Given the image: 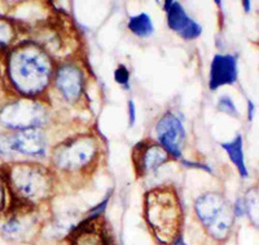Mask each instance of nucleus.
I'll list each match as a JSON object with an SVG mask.
<instances>
[{"instance_id":"obj_17","label":"nucleus","mask_w":259,"mask_h":245,"mask_svg":"<svg viewBox=\"0 0 259 245\" xmlns=\"http://www.w3.org/2000/svg\"><path fill=\"white\" fill-rule=\"evenodd\" d=\"M13 36H15V31L12 26L7 24L6 21H0V45L7 47L13 40Z\"/></svg>"},{"instance_id":"obj_23","label":"nucleus","mask_w":259,"mask_h":245,"mask_svg":"<svg viewBox=\"0 0 259 245\" xmlns=\"http://www.w3.org/2000/svg\"><path fill=\"white\" fill-rule=\"evenodd\" d=\"M183 164L187 166H191V168H198V169H203L206 170V172H211L209 166L205 165V164H197V163H191V161H187V160H183Z\"/></svg>"},{"instance_id":"obj_13","label":"nucleus","mask_w":259,"mask_h":245,"mask_svg":"<svg viewBox=\"0 0 259 245\" xmlns=\"http://www.w3.org/2000/svg\"><path fill=\"white\" fill-rule=\"evenodd\" d=\"M71 245H109L105 235L97 231L92 225H87V222L82 223L75 228L73 233Z\"/></svg>"},{"instance_id":"obj_19","label":"nucleus","mask_w":259,"mask_h":245,"mask_svg":"<svg viewBox=\"0 0 259 245\" xmlns=\"http://www.w3.org/2000/svg\"><path fill=\"white\" fill-rule=\"evenodd\" d=\"M115 82L119 83V84L124 85L126 88H128V80H130V73L127 70V68L124 65H119L114 73Z\"/></svg>"},{"instance_id":"obj_2","label":"nucleus","mask_w":259,"mask_h":245,"mask_svg":"<svg viewBox=\"0 0 259 245\" xmlns=\"http://www.w3.org/2000/svg\"><path fill=\"white\" fill-rule=\"evenodd\" d=\"M145 218L159 242H174L182 223V209L177 194L170 189L149 191L145 196Z\"/></svg>"},{"instance_id":"obj_24","label":"nucleus","mask_w":259,"mask_h":245,"mask_svg":"<svg viewBox=\"0 0 259 245\" xmlns=\"http://www.w3.org/2000/svg\"><path fill=\"white\" fill-rule=\"evenodd\" d=\"M4 203H6V189H4V182L0 178V210L3 209Z\"/></svg>"},{"instance_id":"obj_15","label":"nucleus","mask_w":259,"mask_h":245,"mask_svg":"<svg viewBox=\"0 0 259 245\" xmlns=\"http://www.w3.org/2000/svg\"><path fill=\"white\" fill-rule=\"evenodd\" d=\"M128 29L140 38H147L153 34V24L148 15L142 13V15L134 16L128 21Z\"/></svg>"},{"instance_id":"obj_3","label":"nucleus","mask_w":259,"mask_h":245,"mask_svg":"<svg viewBox=\"0 0 259 245\" xmlns=\"http://www.w3.org/2000/svg\"><path fill=\"white\" fill-rule=\"evenodd\" d=\"M9 186L25 203L36 204L47 200L53 190L50 172L38 164L20 163L8 172Z\"/></svg>"},{"instance_id":"obj_9","label":"nucleus","mask_w":259,"mask_h":245,"mask_svg":"<svg viewBox=\"0 0 259 245\" xmlns=\"http://www.w3.org/2000/svg\"><path fill=\"white\" fill-rule=\"evenodd\" d=\"M134 163L139 175H145L168 160V154L161 145L152 142H140L134 149Z\"/></svg>"},{"instance_id":"obj_27","label":"nucleus","mask_w":259,"mask_h":245,"mask_svg":"<svg viewBox=\"0 0 259 245\" xmlns=\"http://www.w3.org/2000/svg\"><path fill=\"white\" fill-rule=\"evenodd\" d=\"M172 245H187V244L183 241V239H178V240H175L174 244H172Z\"/></svg>"},{"instance_id":"obj_25","label":"nucleus","mask_w":259,"mask_h":245,"mask_svg":"<svg viewBox=\"0 0 259 245\" xmlns=\"http://www.w3.org/2000/svg\"><path fill=\"white\" fill-rule=\"evenodd\" d=\"M247 106H249V120H253L254 110H255V107H254V105L251 101H247Z\"/></svg>"},{"instance_id":"obj_7","label":"nucleus","mask_w":259,"mask_h":245,"mask_svg":"<svg viewBox=\"0 0 259 245\" xmlns=\"http://www.w3.org/2000/svg\"><path fill=\"white\" fill-rule=\"evenodd\" d=\"M46 138L43 133L36 129L18 132L12 136L0 137V154L9 155L13 152L27 155V156H45Z\"/></svg>"},{"instance_id":"obj_5","label":"nucleus","mask_w":259,"mask_h":245,"mask_svg":"<svg viewBox=\"0 0 259 245\" xmlns=\"http://www.w3.org/2000/svg\"><path fill=\"white\" fill-rule=\"evenodd\" d=\"M47 110L31 99H20L4 106L0 111V122L13 131L38 129L47 122Z\"/></svg>"},{"instance_id":"obj_21","label":"nucleus","mask_w":259,"mask_h":245,"mask_svg":"<svg viewBox=\"0 0 259 245\" xmlns=\"http://www.w3.org/2000/svg\"><path fill=\"white\" fill-rule=\"evenodd\" d=\"M106 203H108V199H105V200H104L103 203H100V204L97 205V207H95L94 209H92L91 212H90L89 219H91V221H92V219H94L95 217H99V216H100V214L104 212V209H105Z\"/></svg>"},{"instance_id":"obj_22","label":"nucleus","mask_w":259,"mask_h":245,"mask_svg":"<svg viewBox=\"0 0 259 245\" xmlns=\"http://www.w3.org/2000/svg\"><path fill=\"white\" fill-rule=\"evenodd\" d=\"M128 114H130V127H133L135 124L136 120V110H135V103L134 101L128 102Z\"/></svg>"},{"instance_id":"obj_18","label":"nucleus","mask_w":259,"mask_h":245,"mask_svg":"<svg viewBox=\"0 0 259 245\" xmlns=\"http://www.w3.org/2000/svg\"><path fill=\"white\" fill-rule=\"evenodd\" d=\"M219 108H221V111L226 112V114L231 115V116H239V111L236 108L232 99L228 96L221 97V99H219Z\"/></svg>"},{"instance_id":"obj_4","label":"nucleus","mask_w":259,"mask_h":245,"mask_svg":"<svg viewBox=\"0 0 259 245\" xmlns=\"http://www.w3.org/2000/svg\"><path fill=\"white\" fill-rule=\"evenodd\" d=\"M196 213L212 237L222 240L228 236L233 214L221 194L209 193L200 196L196 202Z\"/></svg>"},{"instance_id":"obj_10","label":"nucleus","mask_w":259,"mask_h":245,"mask_svg":"<svg viewBox=\"0 0 259 245\" xmlns=\"http://www.w3.org/2000/svg\"><path fill=\"white\" fill-rule=\"evenodd\" d=\"M165 11L167 13L168 27L183 39L192 40L202 34V27L187 15L184 8L178 2H166Z\"/></svg>"},{"instance_id":"obj_16","label":"nucleus","mask_w":259,"mask_h":245,"mask_svg":"<svg viewBox=\"0 0 259 245\" xmlns=\"http://www.w3.org/2000/svg\"><path fill=\"white\" fill-rule=\"evenodd\" d=\"M25 230V222L22 221L18 217H13V218L9 219L8 222H6L2 228L4 236L7 237H16L21 236V233L24 232Z\"/></svg>"},{"instance_id":"obj_14","label":"nucleus","mask_w":259,"mask_h":245,"mask_svg":"<svg viewBox=\"0 0 259 245\" xmlns=\"http://www.w3.org/2000/svg\"><path fill=\"white\" fill-rule=\"evenodd\" d=\"M222 147L226 150V152L228 154V156H230V159L232 160V163L236 165L240 175L246 178L247 175H249V172H247L246 165H245L241 136H237V137H236L233 141H231V142L222 143Z\"/></svg>"},{"instance_id":"obj_12","label":"nucleus","mask_w":259,"mask_h":245,"mask_svg":"<svg viewBox=\"0 0 259 245\" xmlns=\"http://www.w3.org/2000/svg\"><path fill=\"white\" fill-rule=\"evenodd\" d=\"M237 80V59L231 54H217L210 68L209 88L211 91L222 85H230Z\"/></svg>"},{"instance_id":"obj_26","label":"nucleus","mask_w":259,"mask_h":245,"mask_svg":"<svg viewBox=\"0 0 259 245\" xmlns=\"http://www.w3.org/2000/svg\"><path fill=\"white\" fill-rule=\"evenodd\" d=\"M242 6H245V11H246V12H249V11H250V2H244V3H242Z\"/></svg>"},{"instance_id":"obj_6","label":"nucleus","mask_w":259,"mask_h":245,"mask_svg":"<svg viewBox=\"0 0 259 245\" xmlns=\"http://www.w3.org/2000/svg\"><path fill=\"white\" fill-rule=\"evenodd\" d=\"M96 154V140L84 136L59 145L53 151V160L60 169L78 170L89 165Z\"/></svg>"},{"instance_id":"obj_11","label":"nucleus","mask_w":259,"mask_h":245,"mask_svg":"<svg viewBox=\"0 0 259 245\" xmlns=\"http://www.w3.org/2000/svg\"><path fill=\"white\" fill-rule=\"evenodd\" d=\"M55 84L64 98L70 103H74L82 96L84 80L79 69L73 65H65L57 71Z\"/></svg>"},{"instance_id":"obj_1","label":"nucleus","mask_w":259,"mask_h":245,"mask_svg":"<svg viewBox=\"0 0 259 245\" xmlns=\"http://www.w3.org/2000/svg\"><path fill=\"white\" fill-rule=\"evenodd\" d=\"M52 71V61L48 54L34 43L21 44L8 57L9 80L26 97H35L45 91Z\"/></svg>"},{"instance_id":"obj_8","label":"nucleus","mask_w":259,"mask_h":245,"mask_svg":"<svg viewBox=\"0 0 259 245\" xmlns=\"http://www.w3.org/2000/svg\"><path fill=\"white\" fill-rule=\"evenodd\" d=\"M156 132L159 143L166 152L172 155L174 158H180L183 145L186 141V129L182 121L174 114L167 112L159 119Z\"/></svg>"},{"instance_id":"obj_20","label":"nucleus","mask_w":259,"mask_h":245,"mask_svg":"<svg viewBox=\"0 0 259 245\" xmlns=\"http://www.w3.org/2000/svg\"><path fill=\"white\" fill-rule=\"evenodd\" d=\"M249 212V204L245 199H239L236 202L235 208H233V213L236 214V217H242Z\"/></svg>"}]
</instances>
